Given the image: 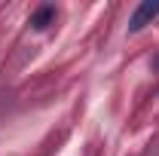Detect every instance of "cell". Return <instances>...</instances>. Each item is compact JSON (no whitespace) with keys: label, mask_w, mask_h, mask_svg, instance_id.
Wrapping results in <instances>:
<instances>
[{"label":"cell","mask_w":159,"mask_h":156,"mask_svg":"<svg viewBox=\"0 0 159 156\" xmlns=\"http://www.w3.org/2000/svg\"><path fill=\"white\" fill-rule=\"evenodd\" d=\"M159 16V0H144L138 9H135V16L129 19V31L132 34H138V31H144L150 21Z\"/></svg>","instance_id":"1"},{"label":"cell","mask_w":159,"mask_h":156,"mask_svg":"<svg viewBox=\"0 0 159 156\" xmlns=\"http://www.w3.org/2000/svg\"><path fill=\"white\" fill-rule=\"evenodd\" d=\"M52 19H55V6H40L37 12H34V19H31V25L43 31V28H46V25H49Z\"/></svg>","instance_id":"2"},{"label":"cell","mask_w":159,"mask_h":156,"mask_svg":"<svg viewBox=\"0 0 159 156\" xmlns=\"http://www.w3.org/2000/svg\"><path fill=\"white\" fill-rule=\"evenodd\" d=\"M156 64H159V61H156Z\"/></svg>","instance_id":"3"}]
</instances>
